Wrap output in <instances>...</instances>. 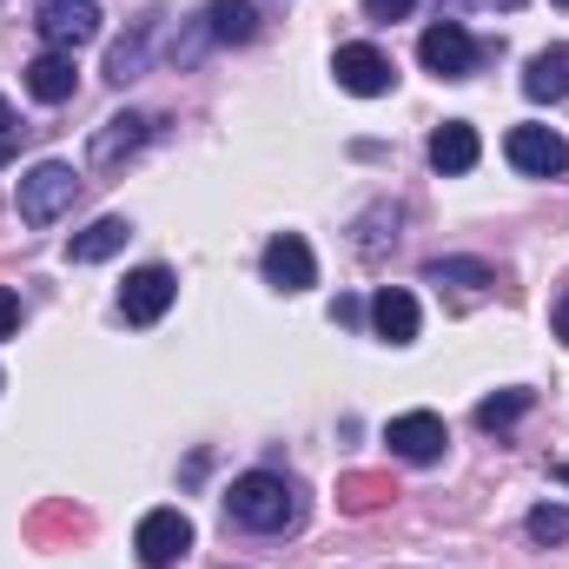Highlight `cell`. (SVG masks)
<instances>
[{"instance_id":"cell-2","label":"cell","mask_w":569,"mask_h":569,"mask_svg":"<svg viewBox=\"0 0 569 569\" xmlns=\"http://www.w3.org/2000/svg\"><path fill=\"white\" fill-rule=\"evenodd\" d=\"M13 199H20V219H27V226H53V219L80 199V172H73L67 159H40V166L20 172V192H13Z\"/></svg>"},{"instance_id":"cell-8","label":"cell","mask_w":569,"mask_h":569,"mask_svg":"<svg viewBox=\"0 0 569 569\" xmlns=\"http://www.w3.org/2000/svg\"><path fill=\"white\" fill-rule=\"evenodd\" d=\"M152 127H159L152 113H113V120L87 140V166H93V172H113L120 159H133V152L152 140Z\"/></svg>"},{"instance_id":"cell-23","label":"cell","mask_w":569,"mask_h":569,"mask_svg":"<svg viewBox=\"0 0 569 569\" xmlns=\"http://www.w3.org/2000/svg\"><path fill=\"white\" fill-rule=\"evenodd\" d=\"M13 331H20V298L0 284V338H13Z\"/></svg>"},{"instance_id":"cell-5","label":"cell","mask_w":569,"mask_h":569,"mask_svg":"<svg viewBox=\"0 0 569 569\" xmlns=\"http://www.w3.org/2000/svg\"><path fill=\"white\" fill-rule=\"evenodd\" d=\"M418 60H425L437 80H463V73L483 60V47H477L457 20H437V27H425V40H418Z\"/></svg>"},{"instance_id":"cell-29","label":"cell","mask_w":569,"mask_h":569,"mask_svg":"<svg viewBox=\"0 0 569 569\" xmlns=\"http://www.w3.org/2000/svg\"><path fill=\"white\" fill-rule=\"evenodd\" d=\"M550 477H557V483H569V463H557V470H550Z\"/></svg>"},{"instance_id":"cell-21","label":"cell","mask_w":569,"mask_h":569,"mask_svg":"<svg viewBox=\"0 0 569 569\" xmlns=\"http://www.w3.org/2000/svg\"><path fill=\"white\" fill-rule=\"evenodd\" d=\"M523 411H530V391H497V398L477 405V430H503V425H517Z\"/></svg>"},{"instance_id":"cell-17","label":"cell","mask_w":569,"mask_h":569,"mask_svg":"<svg viewBox=\"0 0 569 569\" xmlns=\"http://www.w3.org/2000/svg\"><path fill=\"white\" fill-rule=\"evenodd\" d=\"M523 93H530L537 107H543V100H563V93H569V47H543V53L530 60Z\"/></svg>"},{"instance_id":"cell-30","label":"cell","mask_w":569,"mask_h":569,"mask_svg":"<svg viewBox=\"0 0 569 569\" xmlns=\"http://www.w3.org/2000/svg\"><path fill=\"white\" fill-rule=\"evenodd\" d=\"M490 7H523V0H490Z\"/></svg>"},{"instance_id":"cell-19","label":"cell","mask_w":569,"mask_h":569,"mask_svg":"<svg viewBox=\"0 0 569 569\" xmlns=\"http://www.w3.org/2000/svg\"><path fill=\"white\" fill-rule=\"evenodd\" d=\"M146 47H152V20H140V27H133V40H120V47L107 53V80H113V87H127V80H140V67H146Z\"/></svg>"},{"instance_id":"cell-18","label":"cell","mask_w":569,"mask_h":569,"mask_svg":"<svg viewBox=\"0 0 569 569\" xmlns=\"http://www.w3.org/2000/svg\"><path fill=\"white\" fill-rule=\"evenodd\" d=\"M385 497H398V490H391V477H378V470H351V477L338 483V503H345L351 517H365V510H378Z\"/></svg>"},{"instance_id":"cell-25","label":"cell","mask_w":569,"mask_h":569,"mask_svg":"<svg viewBox=\"0 0 569 569\" xmlns=\"http://www.w3.org/2000/svg\"><path fill=\"white\" fill-rule=\"evenodd\" d=\"M358 311H365L358 298H338V305H331V318H338V325H358Z\"/></svg>"},{"instance_id":"cell-27","label":"cell","mask_w":569,"mask_h":569,"mask_svg":"<svg viewBox=\"0 0 569 569\" xmlns=\"http://www.w3.org/2000/svg\"><path fill=\"white\" fill-rule=\"evenodd\" d=\"M0 133H13V107L7 100H0Z\"/></svg>"},{"instance_id":"cell-11","label":"cell","mask_w":569,"mask_h":569,"mask_svg":"<svg viewBox=\"0 0 569 569\" xmlns=\"http://www.w3.org/2000/svg\"><path fill=\"white\" fill-rule=\"evenodd\" d=\"M259 272H266V284H279V291H305V284H318V259H311V246H305L298 232H279V239L266 246Z\"/></svg>"},{"instance_id":"cell-1","label":"cell","mask_w":569,"mask_h":569,"mask_svg":"<svg viewBox=\"0 0 569 569\" xmlns=\"http://www.w3.org/2000/svg\"><path fill=\"white\" fill-rule=\"evenodd\" d=\"M226 517L239 530H252V537H279V530H291L305 517V503H298V483H284L279 470H246L226 490Z\"/></svg>"},{"instance_id":"cell-10","label":"cell","mask_w":569,"mask_h":569,"mask_svg":"<svg viewBox=\"0 0 569 569\" xmlns=\"http://www.w3.org/2000/svg\"><path fill=\"white\" fill-rule=\"evenodd\" d=\"M331 73H338V87L345 93H358V100H378V93H391V80H398V67L378 53V47H338V60H331Z\"/></svg>"},{"instance_id":"cell-7","label":"cell","mask_w":569,"mask_h":569,"mask_svg":"<svg viewBox=\"0 0 569 569\" xmlns=\"http://www.w3.org/2000/svg\"><path fill=\"white\" fill-rule=\"evenodd\" d=\"M172 298H179V279L166 266H140L133 279L120 284V318L127 325H159L172 311Z\"/></svg>"},{"instance_id":"cell-3","label":"cell","mask_w":569,"mask_h":569,"mask_svg":"<svg viewBox=\"0 0 569 569\" xmlns=\"http://www.w3.org/2000/svg\"><path fill=\"white\" fill-rule=\"evenodd\" d=\"M33 27H40V40H47L53 53H80V47L100 40V7H93V0H47V7L33 13Z\"/></svg>"},{"instance_id":"cell-28","label":"cell","mask_w":569,"mask_h":569,"mask_svg":"<svg viewBox=\"0 0 569 569\" xmlns=\"http://www.w3.org/2000/svg\"><path fill=\"white\" fill-rule=\"evenodd\" d=\"M7 159H13V133H0V166H7Z\"/></svg>"},{"instance_id":"cell-13","label":"cell","mask_w":569,"mask_h":569,"mask_svg":"<svg viewBox=\"0 0 569 569\" xmlns=\"http://www.w3.org/2000/svg\"><path fill=\"white\" fill-rule=\"evenodd\" d=\"M73 87H80L73 53H40V60H27V93H33L40 107H67Z\"/></svg>"},{"instance_id":"cell-14","label":"cell","mask_w":569,"mask_h":569,"mask_svg":"<svg viewBox=\"0 0 569 569\" xmlns=\"http://www.w3.org/2000/svg\"><path fill=\"white\" fill-rule=\"evenodd\" d=\"M477 152H483V140H477V127H470V120H443V127L430 133V166H437V172H450V179H457V172H470V166H477Z\"/></svg>"},{"instance_id":"cell-26","label":"cell","mask_w":569,"mask_h":569,"mask_svg":"<svg viewBox=\"0 0 569 569\" xmlns=\"http://www.w3.org/2000/svg\"><path fill=\"white\" fill-rule=\"evenodd\" d=\"M557 338H563V345H569V291H563V298H557Z\"/></svg>"},{"instance_id":"cell-22","label":"cell","mask_w":569,"mask_h":569,"mask_svg":"<svg viewBox=\"0 0 569 569\" xmlns=\"http://www.w3.org/2000/svg\"><path fill=\"white\" fill-rule=\"evenodd\" d=\"M530 537L537 543H569V510L563 503H537L530 510Z\"/></svg>"},{"instance_id":"cell-9","label":"cell","mask_w":569,"mask_h":569,"mask_svg":"<svg viewBox=\"0 0 569 569\" xmlns=\"http://www.w3.org/2000/svg\"><path fill=\"white\" fill-rule=\"evenodd\" d=\"M385 443H391V457H405V463H437L443 443H450V430H443L437 411H405V418L385 425Z\"/></svg>"},{"instance_id":"cell-6","label":"cell","mask_w":569,"mask_h":569,"mask_svg":"<svg viewBox=\"0 0 569 569\" xmlns=\"http://www.w3.org/2000/svg\"><path fill=\"white\" fill-rule=\"evenodd\" d=\"M503 152H510V166L530 172V179H557V172H569V140L550 133V127H510Z\"/></svg>"},{"instance_id":"cell-12","label":"cell","mask_w":569,"mask_h":569,"mask_svg":"<svg viewBox=\"0 0 569 569\" xmlns=\"http://www.w3.org/2000/svg\"><path fill=\"white\" fill-rule=\"evenodd\" d=\"M199 33H206L212 47H252V40H259V7H252V0H212V7L199 13Z\"/></svg>"},{"instance_id":"cell-24","label":"cell","mask_w":569,"mask_h":569,"mask_svg":"<svg viewBox=\"0 0 569 569\" xmlns=\"http://www.w3.org/2000/svg\"><path fill=\"white\" fill-rule=\"evenodd\" d=\"M411 7H418V0H365V13H371V20H405Z\"/></svg>"},{"instance_id":"cell-31","label":"cell","mask_w":569,"mask_h":569,"mask_svg":"<svg viewBox=\"0 0 569 569\" xmlns=\"http://www.w3.org/2000/svg\"><path fill=\"white\" fill-rule=\"evenodd\" d=\"M557 7H569V0H557Z\"/></svg>"},{"instance_id":"cell-20","label":"cell","mask_w":569,"mask_h":569,"mask_svg":"<svg viewBox=\"0 0 569 569\" xmlns=\"http://www.w3.org/2000/svg\"><path fill=\"white\" fill-rule=\"evenodd\" d=\"M430 284H497V272L483 259H430L425 266Z\"/></svg>"},{"instance_id":"cell-4","label":"cell","mask_w":569,"mask_h":569,"mask_svg":"<svg viewBox=\"0 0 569 569\" xmlns=\"http://www.w3.org/2000/svg\"><path fill=\"white\" fill-rule=\"evenodd\" d=\"M133 550H140L146 569H172L192 550V517L186 510H146L140 530H133Z\"/></svg>"},{"instance_id":"cell-16","label":"cell","mask_w":569,"mask_h":569,"mask_svg":"<svg viewBox=\"0 0 569 569\" xmlns=\"http://www.w3.org/2000/svg\"><path fill=\"white\" fill-rule=\"evenodd\" d=\"M371 325H378V338L411 345V338H418V298H411L405 284H385V291L371 298Z\"/></svg>"},{"instance_id":"cell-15","label":"cell","mask_w":569,"mask_h":569,"mask_svg":"<svg viewBox=\"0 0 569 569\" xmlns=\"http://www.w3.org/2000/svg\"><path fill=\"white\" fill-rule=\"evenodd\" d=\"M127 239H133V226H127L120 212H107V219H93L87 232H73V239H67V259H73V266H100V259H113Z\"/></svg>"}]
</instances>
